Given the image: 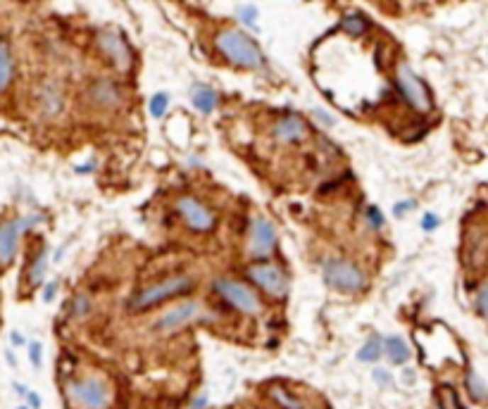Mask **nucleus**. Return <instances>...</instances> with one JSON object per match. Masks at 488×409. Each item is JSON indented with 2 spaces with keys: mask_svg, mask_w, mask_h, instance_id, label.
Returning a JSON list of instances; mask_svg holds the SVG:
<instances>
[{
  "mask_svg": "<svg viewBox=\"0 0 488 409\" xmlns=\"http://www.w3.org/2000/svg\"><path fill=\"white\" fill-rule=\"evenodd\" d=\"M215 48L226 62L240 69H262L265 67V55L262 48L250 33L243 29H222L215 33Z\"/></svg>",
  "mask_w": 488,
  "mask_h": 409,
  "instance_id": "f257e3e1",
  "label": "nucleus"
},
{
  "mask_svg": "<svg viewBox=\"0 0 488 409\" xmlns=\"http://www.w3.org/2000/svg\"><path fill=\"white\" fill-rule=\"evenodd\" d=\"M277 247V231L267 219H255L250 229V254L257 259H265Z\"/></svg>",
  "mask_w": 488,
  "mask_h": 409,
  "instance_id": "9b49d317",
  "label": "nucleus"
},
{
  "mask_svg": "<svg viewBox=\"0 0 488 409\" xmlns=\"http://www.w3.org/2000/svg\"><path fill=\"white\" fill-rule=\"evenodd\" d=\"M381 343H384V354L389 357L391 364L403 366L410 359V347H407V343L400 336H389L381 340Z\"/></svg>",
  "mask_w": 488,
  "mask_h": 409,
  "instance_id": "2eb2a0df",
  "label": "nucleus"
},
{
  "mask_svg": "<svg viewBox=\"0 0 488 409\" xmlns=\"http://www.w3.org/2000/svg\"><path fill=\"white\" fill-rule=\"evenodd\" d=\"M203 310H200L198 303H193V300H186V303L172 307V310H167L162 317L157 319L155 328L157 331H174V328L184 326V324H191L193 319H198Z\"/></svg>",
  "mask_w": 488,
  "mask_h": 409,
  "instance_id": "f8f14e48",
  "label": "nucleus"
},
{
  "mask_svg": "<svg viewBox=\"0 0 488 409\" xmlns=\"http://www.w3.org/2000/svg\"><path fill=\"white\" fill-rule=\"evenodd\" d=\"M340 29L345 33H350V36H360V33H365L370 29V22H367L362 15H345L340 19Z\"/></svg>",
  "mask_w": 488,
  "mask_h": 409,
  "instance_id": "5701e85b",
  "label": "nucleus"
},
{
  "mask_svg": "<svg viewBox=\"0 0 488 409\" xmlns=\"http://www.w3.org/2000/svg\"><path fill=\"white\" fill-rule=\"evenodd\" d=\"M57 295V281H50V284H45L43 288V303H50V300H55Z\"/></svg>",
  "mask_w": 488,
  "mask_h": 409,
  "instance_id": "2f4dec72",
  "label": "nucleus"
},
{
  "mask_svg": "<svg viewBox=\"0 0 488 409\" xmlns=\"http://www.w3.org/2000/svg\"><path fill=\"white\" fill-rule=\"evenodd\" d=\"M465 386H467V393H470V398L474 402H486V381L481 374H477L474 369H470L467 371V376H465Z\"/></svg>",
  "mask_w": 488,
  "mask_h": 409,
  "instance_id": "6ab92c4d",
  "label": "nucleus"
},
{
  "mask_svg": "<svg viewBox=\"0 0 488 409\" xmlns=\"http://www.w3.org/2000/svg\"><path fill=\"white\" fill-rule=\"evenodd\" d=\"M486 300H488V288H486V284H481L479 293H477V312H479V317H486Z\"/></svg>",
  "mask_w": 488,
  "mask_h": 409,
  "instance_id": "c756f323",
  "label": "nucleus"
},
{
  "mask_svg": "<svg viewBox=\"0 0 488 409\" xmlns=\"http://www.w3.org/2000/svg\"><path fill=\"white\" fill-rule=\"evenodd\" d=\"M191 100H193V107H196L198 112H203V115H210L212 110L217 107V93L210 89V86H196V89L191 91Z\"/></svg>",
  "mask_w": 488,
  "mask_h": 409,
  "instance_id": "f3484780",
  "label": "nucleus"
},
{
  "mask_svg": "<svg viewBox=\"0 0 488 409\" xmlns=\"http://www.w3.org/2000/svg\"><path fill=\"white\" fill-rule=\"evenodd\" d=\"M96 43H98V50L103 52V57L108 60L117 72H129L131 69L133 57H131L129 43L124 41V36L119 31H112V29L98 31Z\"/></svg>",
  "mask_w": 488,
  "mask_h": 409,
  "instance_id": "1a4fd4ad",
  "label": "nucleus"
},
{
  "mask_svg": "<svg viewBox=\"0 0 488 409\" xmlns=\"http://www.w3.org/2000/svg\"><path fill=\"white\" fill-rule=\"evenodd\" d=\"M396 89H398V93L403 96V100L412 107L414 112H419V115L431 112V107H433L431 93H429V89H426V84L422 82V79L417 77V72H412L410 65H405V62L398 65V69H396Z\"/></svg>",
  "mask_w": 488,
  "mask_h": 409,
  "instance_id": "20e7f679",
  "label": "nucleus"
},
{
  "mask_svg": "<svg viewBox=\"0 0 488 409\" xmlns=\"http://www.w3.org/2000/svg\"><path fill=\"white\" fill-rule=\"evenodd\" d=\"M367 221H370V226H374V229H381V226H384V217H381L379 207H374V205L367 207Z\"/></svg>",
  "mask_w": 488,
  "mask_h": 409,
  "instance_id": "c85d7f7f",
  "label": "nucleus"
},
{
  "mask_svg": "<svg viewBox=\"0 0 488 409\" xmlns=\"http://www.w3.org/2000/svg\"><path fill=\"white\" fill-rule=\"evenodd\" d=\"M324 281L340 293H360L367 286L362 269L357 264L348 262V259H326Z\"/></svg>",
  "mask_w": 488,
  "mask_h": 409,
  "instance_id": "423d86ee",
  "label": "nucleus"
},
{
  "mask_svg": "<svg viewBox=\"0 0 488 409\" xmlns=\"http://www.w3.org/2000/svg\"><path fill=\"white\" fill-rule=\"evenodd\" d=\"M372 379L377 381L379 386H389L391 383V376H389V371H386V369H374Z\"/></svg>",
  "mask_w": 488,
  "mask_h": 409,
  "instance_id": "7c9ffc66",
  "label": "nucleus"
},
{
  "mask_svg": "<svg viewBox=\"0 0 488 409\" xmlns=\"http://www.w3.org/2000/svg\"><path fill=\"white\" fill-rule=\"evenodd\" d=\"M65 395L77 409H108L112 405L110 386L98 376L72 379L65 386Z\"/></svg>",
  "mask_w": 488,
  "mask_h": 409,
  "instance_id": "7ed1b4c3",
  "label": "nucleus"
},
{
  "mask_svg": "<svg viewBox=\"0 0 488 409\" xmlns=\"http://www.w3.org/2000/svg\"><path fill=\"white\" fill-rule=\"evenodd\" d=\"M43 214H26L19 219H8L0 224V267H8L19 250V238L26 229L41 224Z\"/></svg>",
  "mask_w": 488,
  "mask_h": 409,
  "instance_id": "0eeeda50",
  "label": "nucleus"
},
{
  "mask_svg": "<svg viewBox=\"0 0 488 409\" xmlns=\"http://www.w3.org/2000/svg\"><path fill=\"white\" fill-rule=\"evenodd\" d=\"M236 15H238V19H240V22H243L245 26H253V24L257 22V15H260V12H257L255 5H240V8L236 10Z\"/></svg>",
  "mask_w": 488,
  "mask_h": 409,
  "instance_id": "a878e982",
  "label": "nucleus"
},
{
  "mask_svg": "<svg viewBox=\"0 0 488 409\" xmlns=\"http://www.w3.org/2000/svg\"><path fill=\"white\" fill-rule=\"evenodd\" d=\"M89 96H91V103L96 107H103V110H112V107L122 105V89L112 79H98V82H93Z\"/></svg>",
  "mask_w": 488,
  "mask_h": 409,
  "instance_id": "ddd939ff",
  "label": "nucleus"
},
{
  "mask_svg": "<svg viewBox=\"0 0 488 409\" xmlns=\"http://www.w3.org/2000/svg\"><path fill=\"white\" fill-rule=\"evenodd\" d=\"M305 133H307L305 119L300 115H293V112H289V115L282 117L277 124H274V136H277L279 140H286V143L305 138Z\"/></svg>",
  "mask_w": 488,
  "mask_h": 409,
  "instance_id": "4468645a",
  "label": "nucleus"
},
{
  "mask_svg": "<svg viewBox=\"0 0 488 409\" xmlns=\"http://www.w3.org/2000/svg\"><path fill=\"white\" fill-rule=\"evenodd\" d=\"M412 205H414V203H410V200H405V203H403V205H398V207H396V214H403L405 210H410V207H412Z\"/></svg>",
  "mask_w": 488,
  "mask_h": 409,
  "instance_id": "e433bc0d",
  "label": "nucleus"
},
{
  "mask_svg": "<svg viewBox=\"0 0 488 409\" xmlns=\"http://www.w3.org/2000/svg\"><path fill=\"white\" fill-rule=\"evenodd\" d=\"M5 354H8V362H10V364H12V366H15V364H17V359H15V354H12L10 350H8V352H5Z\"/></svg>",
  "mask_w": 488,
  "mask_h": 409,
  "instance_id": "4c0bfd02",
  "label": "nucleus"
},
{
  "mask_svg": "<svg viewBox=\"0 0 488 409\" xmlns=\"http://www.w3.org/2000/svg\"><path fill=\"white\" fill-rule=\"evenodd\" d=\"M15 391H17L19 395H26V388H24V386H19V383H15Z\"/></svg>",
  "mask_w": 488,
  "mask_h": 409,
  "instance_id": "58836bf2",
  "label": "nucleus"
},
{
  "mask_svg": "<svg viewBox=\"0 0 488 409\" xmlns=\"http://www.w3.org/2000/svg\"><path fill=\"white\" fill-rule=\"evenodd\" d=\"M29 359H31L33 366L41 369V364H43V345L38 343V340H31V343H29Z\"/></svg>",
  "mask_w": 488,
  "mask_h": 409,
  "instance_id": "cd10ccee",
  "label": "nucleus"
},
{
  "mask_svg": "<svg viewBox=\"0 0 488 409\" xmlns=\"http://www.w3.org/2000/svg\"><path fill=\"white\" fill-rule=\"evenodd\" d=\"M270 398L277 402L282 409H303V402H300L293 393L286 391L284 386H272L270 388Z\"/></svg>",
  "mask_w": 488,
  "mask_h": 409,
  "instance_id": "412c9836",
  "label": "nucleus"
},
{
  "mask_svg": "<svg viewBox=\"0 0 488 409\" xmlns=\"http://www.w3.org/2000/svg\"><path fill=\"white\" fill-rule=\"evenodd\" d=\"M215 293L224 300L226 305H231L233 310H238L240 314H257L262 310V303H260L257 293L253 291L250 286L240 284V281L233 279H215Z\"/></svg>",
  "mask_w": 488,
  "mask_h": 409,
  "instance_id": "39448f33",
  "label": "nucleus"
},
{
  "mask_svg": "<svg viewBox=\"0 0 488 409\" xmlns=\"http://www.w3.org/2000/svg\"><path fill=\"white\" fill-rule=\"evenodd\" d=\"M436 226H438V217H436V214H426L424 221H422V229L424 231H431V229H436Z\"/></svg>",
  "mask_w": 488,
  "mask_h": 409,
  "instance_id": "72a5a7b5",
  "label": "nucleus"
},
{
  "mask_svg": "<svg viewBox=\"0 0 488 409\" xmlns=\"http://www.w3.org/2000/svg\"><path fill=\"white\" fill-rule=\"evenodd\" d=\"M177 210L182 214L184 224L189 226L191 231H198V233H207L215 229V212L210 210L205 203H200L198 198L193 196H182L177 200Z\"/></svg>",
  "mask_w": 488,
  "mask_h": 409,
  "instance_id": "9d476101",
  "label": "nucleus"
},
{
  "mask_svg": "<svg viewBox=\"0 0 488 409\" xmlns=\"http://www.w3.org/2000/svg\"><path fill=\"white\" fill-rule=\"evenodd\" d=\"M26 402H29V407L31 409H41V398H38V393H33V391H26Z\"/></svg>",
  "mask_w": 488,
  "mask_h": 409,
  "instance_id": "473e14b6",
  "label": "nucleus"
},
{
  "mask_svg": "<svg viewBox=\"0 0 488 409\" xmlns=\"http://www.w3.org/2000/svg\"><path fill=\"white\" fill-rule=\"evenodd\" d=\"M438 405H440V409H465L462 402H460V398H458V393L453 391L450 386H440Z\"/></svg>",
  "mask_w": 488,
  "mask_h": 409,
  "instance_id": "b1692460",
  "label": "nucleus"
},
{
  "mask_svg": "<svg viewBox=\"0 0 488 409\" xmlns=\"http://www.w3.org/2000/svg\"><path fill=\"white\" fill-rule=\"evenodd\" d=\"M91 310V300L86 298V295H77L74 300H72V307H70V312L74 314V317H86Z\"/></svg>",
  "mask_w": 488,
  "mask_h": 409,
  "instance_id": "bb28decb",
  "label": "nucleus"
},
{
  "mask_svg": "<svg viewBox=\"0 0 488 409\" xmlns=\"http://www.w3.org/2000/svg\"><path fill=\"white\" fill-rule=\"evenodd\" d=\"M10 343L15 345V347H19V345H24V336L19 331H12L10 333Z\"/></svg>",
  "mask_w": 488,
  "mask_h": 409,
  "instance_id": "f704fd0d",
  "label": "nucleus"
},
{
  "mask_svg": "<svg viewBox=\"0 0 488 409\" xmlns=\"http://www.w3.org/2000/svg\"><path fill=\"white\" fill-rule=\"evenodd\" d=\"M207 405V395H198L196 402H193V409H203Z\"/></svg>",
  "mask_w": 488,
  "mask_h": 409,
  "instance_id": "c9c22d12",
  "label": "nucleus"
},
{
  "mask_svg": "<svg viewBox=\"0 0 488 409\" xmlns=\"http://www.w3.org/2000/svg\"><path fill=\"white\" fill-rule=\"evenodd\" d=\"M15 77V65H12V50L8 38L0 36V93H3L12 84Z\"/></svg>",
  "mask_w": 488,
  "mask_h": 409,
  "instance_id": "dca6fc26",
  "label": "nucleus"
},
{
  "mask_svg": "<svg viewBox=\"0 0 488 409\" xmlns=\"http://www.w3.org/2000/svg\"><path fill=\"white\" fill-rule=\"evenodd\" d=\"M381 354H384V343H381L379 336H374L357 350V362H362V364H374V362L381 359Z\"/></svg>",
  "mask_w": 488,
  "mask_h": 409,
  "instance_id": "aec40b11",
  "label": "nucleus"
},
{
  "mask_svg": "<svg viewBox=\"0 0 488 409\" xmlns=\"http://www.w3.org/2000/svg\"><path fill=\"white\" fill-rule=\"evenodd\" d=\"M248 279L255 284L260 291H265L270 298H277L282 300L286 298V293H289V279H286V274L279 269L277 264H270V262H255L248 267Z\"/></svg>",
  "mask_w": 488,
  "mask_h": 409,
  "instance_id": "6e6552de",
  "label": "nucleus"
},
{
  "mask_svg": "<svg viewBox=\"0 0 488 409\" xmlns=\"http://www.w3.org/2000/svg\"><path fill=\"white\" fill-rule=\"evenodd\" d=\"M167 105H170V96L167 93H155V96L150 98V115L152 117H165L167 112Z\"/></svg>",
  "mask_w": 488,
  "mask_h": 409,
  "instance_id": "393cba45",
  "label": "nucleus"
},
{
  "mask_svg": "<svg viewBox=\"0 0 488 409\" xmlns=\"http://www.w3.org/2000/svg\"><path fill=\"white\" fill-rule=\"evenodd\" d=\"M45 269H48V250L41 247L36 254H33L31 264H29V274H26V279H29V286L31 288H38L43 284L45 279Z\"/></svg>",
  "mask_w": 488,
  "mask_h": 409,
  "instance_id": "a211bd4d",
  "label": "nucleus"
},
{
  "mask_svg": "<svg viewBox=\"0 0 488 409\" xmlns=\"http://www.w3.org/2000/svg\"><path fill=\"white\" fill-rule=\"evenodd\" d=\"M41 107L45 115H57L60 107H62V96H60V91L55 89V86H43L41 91Z\"/></svg>",
  "mask_w": 488,
  "mask_h": 409,
  "instance_id": "4be33fe9",
  "label": "nucleus"
},
{
  "mask_svg": "<svg viewBox=\"0 0 488 409\" xmlns=\"http://www.w3.org/2000/svg\"><path fill=\"white\" fill-rule=\"evenodd\" d=\"M193 288H196V279L193 276H189V274H174V276H167L162 281H157V284L141 288L129 300V307L133 312H145L172 298H179V295H189Z\"/></svg>",
  "mask_w": 488,
  "mask_h": 409,
  "instance_id": "f03ea898",
  "label": "nucleus"
},
{
  "mask_svg": "<svg viewBox=\"0 0 488 409\" xmlns=\"http://www.w3.org/2000/svg\"><path fill=\"white\" fill-rule=\"evenodd\" d=\"M19 409H29V407H19Z\"/></svg>",
  "mask_w": 488,
  "mask_h": 409,
  "instance_id": "ea45409f",
  "label": "nucleus"
}]
</instances>
